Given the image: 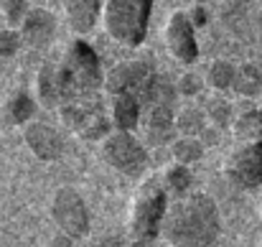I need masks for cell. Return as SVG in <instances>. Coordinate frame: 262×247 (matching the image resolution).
<instances>
[{
    "label": "cell",
    "instance_id": "14",
    "mask_svg": "<svg viewBox=\"0 0 262 247\" xmlns=\"http://www.w3.org/2000/svg\"><path fill=\"white\" fill-rule=\"evenodd\" d=\"M64 18L72 33L87 36L97 23H102V0H64Z\"/></svg>",
    "mask_w": 262,
    "mask_h": 247
},
{
    "label": "cell",
    "instance_id": "1",
    "mask_svg": "<svg viewBox=\"0 0 262 247\" xmlns=\"http://www.w3.org/2000/svg\"><path fill=\"white\" fill-rule=\"evenodd\" d=\"M219 232V209L211 196L199 191L173 199L161 227V237L171 247H211Z\"/></svg>",
    "mask_w": 262,
    "mask_h": 247
},
{
    "label": "cell",
    "instance_id": "10",
    "mask_svg": "<svg viewBox=\"0 0 262 247\" xmlns=\"http://www.w3.org/2000/svg\"><path fill=\"white\" fill-rule=\"evenodd\" d=\"M227 176L242 189L262 186V140L237 146L227 161Z\"/></svg>",
    "mask_w": 262,
    "mask_h": 247
},
{
    "label": "cell",
    "instance_id": "20",
    "mask_svg": "<svg viewBox=\"0 0 262 247\" xmlns=\"http://www.w3.org/2000/svg\"><path fill=\"white\" fill-rule=\"evenodd\" d=\"M206 87L211 92H229L234 87V79H237V67L227 59H214L209 67H206Z\"/></svg>",
    "mask_w": 262,
    "mask_h": 247
},
{
    "label": "cell",
    "instance_id": "9",
    "mask_svg": "<svg viewBox=\"0 0 262 247\" xmlns=\"http://www.w3.org/2000/svg\"><path fill=\"white\" fill-rule=\"evenodd\" d=\"M156 74V67L150 59H127L115 64L104 74V92L112 94H140V89Z\"/></svg>",
    "mask_w": 262,
    "mask_h": 247
},
{
    "label": "cell",
    "instance_id": "18",
    "mask_svg": "<svg viewBox=\"0 0 262 247\" xmlns=\"http://www.w3.org/2000/svg\"><path fill=\"white\" fill-rule=\"evenodd\" d=\"M206 128H209V117L201 110V105H188V107H181L176 112V130H178V135L201 138V133Z\"/></svg>",
    "mask_w": 262,
    "mask_h": 247
},
{
    "label": "cell",
    "instance_id": "12",
    "mask_svg": "<svg viewBox=\"0 0 262 247\" xmlns=\"http://www.w3.org/2000/svg\"><path fill=\"white\" fill-rule=\"evenodd\" d=\"M15 31L20 33V41L28 49H43L56 36V15L43 5H31V10Z\"/></svg>",
    "mask_w": 262,
    "mask_h": 247
},
{
    "label": "cell",
    "instance_id": "19",
    "mask_svg": "<svg viewBox=\"0 0 262 247\" xmlns=\"http://www.w3.org/2000/svg\"><path fill=\"white\" fill-rule=\"evenodd\" d=\"M201 110L206 112L209 125H214V128H219V130H227V128H232V122H234V117H232V105H229V99H224L222 92H211L209 97H204V99H201Z\"/></svg>",
    "mask_w": 262,
    "mask_h": 247
},
{
    "label": "cell",
    "instance_id": "29",
    "mask_svg": "<svg viewBox=\"0 0 262 247\" xmlns=\"http://www.w3.org/2000/svg\"><path fill=\"white\" fill-rule=\"evenodd\" d=\"M188 15H191V20H193V26H196V28H199V26H204V23H206V18H209V15H206V10H204L201 5L188 8Z\"/></svg>",
    "mask_w": 262,
    "mask_h": 247
},
{
    "label": "cell",
    "instance_id": "26",
    "mask_svg": "<svg viewBox=\"0 0 262 247\" xmlns=\"http://www.w3.org/2000/svg\"><path fill=\"white\" fill-rule=\"evenodd\" d=\"M204 87H206V79L204 77H199L196 72H183L181 77H178V82H176V89H178V94H183V97H199L201 92H204Z\"/></svg>",
    "mask_w": 262,
    "mask_h": 247
},
{
    "label": "cell",
    "instance_id": "5",
    "mask_svg": "<svg viewBox=\"0 0 262 247\" xmlns=\"http://www.w3.org/2000/svg\"><path fill=\"white\" fill-rule=\"evenodd\" d=\"M168 191L163 189V183L158 178H148L140 183L135 199H133V209H130V230L133 237L140 242H153L161 235L166 212H168Z\"/></svg>",
    "mask_w": 262,
    "mask_h": 247
},
{
    "label": "cell",
    "instance_id": "8",
    "mask_svg": "<svg viewBox=\"0 0 262 247\" xmlns=\"http://www.w3.org/2000/svg\"><path fill=\"white\" fill-rule=\"evenodd\" d=\"M51 217L56 227L67 237H82L89 230V212L84 207V199L74 189H59L51 201Z\"/></svg>",
    "mask_w": 262,
    "mask_h": 247
},
{
    "label": "cell",
    "instance_id": "7",
    "mask_svg": "<svg viewBox=\"0 0 262 247\" xmlns=\"http://www.w3.org/2000/svg\"><path fill=\"white\" fill-rule=\"evenodd\" d=\"M163 41L176 61L193 64L199 59V41H196V26L188 15V10H173L163 26Z\"/></svg>",
    "mask_w": 262,
    "mask_h": 247
},
{
    "label": "cell",
    "instance_id": "6",
    "mask_svg": "<svg viewBox=\"0 0 262 247\" xmlns=\"http://www.w3.org/2000/svg\"><path fill=\"white\" fill-rule=\"evenodd\" d=\"M102 143V158L120 173L140 178L148 168V146L130 130H112Z\"/></svg>",
    "mask_w": 262,
    "mask_h": 247
},
{
    "label": "cell",
    "instance_id": "27",
    "mask_svg": "<svg viewBox=\"0 0 262 247\" xmlns=\"http://www.w3.org/2000/svg\"><path fill=\"white\" fill-rule=\"evenodd\" d=\"M20 46H23V41L15 28H0V61L10 59Z\"/></svg>",
    "mask_w": 262,
    "mask_h": 247
},
{
    "label": "cell",
    "instance_id": "21",
    "mask_svg": "<svg viewBox=\"0 0 262 247\" xmlns=\"http://www.w3.org/2000/svg\"><path fill=\"white\" fill-rule=\"evenodd\" d=\"M161 183H163V189L178 199V196H186L188 194V186H191V171H188V166L183 163H168L163 168V178H161Z\"/></svg>",
    "mask_w": 262,
    "mask_h": 247
},
{
    "label": "cell",
    "instance_id": "28",
    "mask_svg": "<svg viewBox=\"0 0 262 247\" xmlns=\"http://www.w3.org/2000/svg\"><path fill=\"white\" fill-rule=\"evenodd\" d=\"M89 247H125V242H122L117 235H102V237H97Z\"/></svg>",
    "mask_w": 262,
    "mask_h": 247
},
{
    "label": "cell",
    "instance_id": "2",
    "mask_svg": "<svg viewBox=\"0 0 262 247\" xmlns=\"http://www.w3.org/2000/svg\"><path fill=\"white\" fill-rule=\"evenodd\" d=\"M61 102L89 97L104 89V69L97 51L84 38H72L59 56L51 59Z\"/></svg>",
    "mask_w": 262,
    "mask_h": 247
},
{
    "label": "cell",
    "instance_id": "15",
    "mask_svg": "<svg viewBox=\"0 0 262 247\" xmlns=\"http://www.w3.org/2000/svg\"><path fill=\"white\" fill-rule=\"evenodd\" d=\"M110 107V120L115 130H138L143 120V107L135 94H112L107 99Z\"/></svg>",
    "mask_w": 262,
    "mask_h": 247
},
{
    "label": "cell",
    "instance_id": "30",
    "mask_svg": "<svg viewBox=\"0 0 262 247\" xmlns=\"http://www.w3.org/2000/svg\"><path fill=\"white\" fill-rule=\"evenodd\" d=\"M130 247H156V245H153V242H140V240H135Z\"/></svg>",
    "mask_w": 262,
    "mask_h": 247
},
{
    "label": "cell",
    "instance_id": "4",
    "mask_svg": "<svg viewBox=\"0 0 262 247\" xmlns=\"http://www.w3.org/2000/svg\"><path fill=\"white\" fill-rule=\"evenodd\" d=\"M56 112H59L61 122L74 135H79L84 140H104L115 130L112 120H110V107H107V99L102 97V92L61 102Z\"/></svg>",
    "mask_w": 262,
    "mask_h": 247
},
{
    "label": "cell",
    "instance_id": "16",
    "mask_svg": "<svg viewBox=\"0 0 262 247\" xmlns=\"http://www.w3.org/2000/svg\"><path fill=\"white\" fill-rule=\"evenodd\" d=\"M232 135H234L237 146L262 140V107H250V110L239 112L232 122Z\"/></svg>",
    "mask_w": 262,
    "mask_h": 247
},
{
    "label": "cell",
    "instance_id": "24",
    "mask_svg": "<svg viewBox=\"0 0 262 247\" xmlns=\"http://www.w3.org/2000/svg\"><path fill=\"white\" fill-rule=\"evenodd\" d=\"M5 112H8L10 122H15V125H28V122L33 120L36 102H33V97H31V94H26V92H18V94H13V97L8 99V107H5Z\"/></svg>",
    "mask_w": 262,
    "mask_h": 247
},
{
    "label": "cell",
    "instance_id": "25",
    "mask_svg": "<svg viewBox=\"0 0 262 247\" xmlns=\"http://www.w3.org/2000/svg\"><path fill=\"white\" fill-rule=\"evenodd\" d=\"M0 10H3V18L10 28H18L26 18V13L31 10V3L28 0H0Z\"/></svg>",
    "mask_w": 262,
    "mask_h": 247
},
{
    "label": "cell",
    "instance_id": "3",
    "mask_svg": "<svg viewBox=\"0 0 262 247\" xmlns=\"http://www.w3.org/2000/svg\"><path fill=\"white\" fill-rule=\"evenodd\" d=\"M153 0H102V28L120 46L138 49L145 41Z\"/></svg>",
    "mask_w": 262,
    "mask_h": 247
},
{
    "label": "cell",
    "instance_id": "23",
    "mask_svg": "<svg viewBox=\"0 0 262 247\" xmlns=\"http://www.w3.org/2000/svg\"><path fill=\"white\" fill-rule=\"evenodd\" d=\"M168 151H171V156H173V163L191 166L204 156V143H201V138H186V135H178L173 143H171Z\"/></svg>",
    "mask_w": 262,
    "mask_h": 247
},
{
    "label": "cell",
    "instance_id": "13",
    "mask_svg": "<svg viewBox=\"0 0 262 247\" xmlns=\"http://www.w3.org/2000/svg\"><path fill=\"white\" fill-rule=\"evenodd\" d=\"M23 138H26V146L33 151V156H38L41 161H56L64 153V138L59 135L56 128L46 122L31 120L23 130Z\"/></svg>",
    "mask_w": 262,
    "mask_h": 247
},
{
    "label": "cell",
    "instance_id": "11",
    "mask_svg": "<svg viewBox=\"0 0 262 247\" xmlns=\"http://www.w3.org/2000/svg\"><path fill=\"white\" fill-rule=\"evenodd\" d=\"M143 133V143L148 148H171L176 138H178V130H176V112L173 107H150V110H143V120H140V128Z\"/></svg>",
    "mask_w": 262,
    "mask_h": 247
},
{
    "label": "cell",
    "instance_id": "17",
    "mask_svg": "<svg viewBox=\"0 0 262 247\" xmlns=\"http://www.w3.org/2000/svg\"><path fill=\"white\" fill-rule=\"evenodd\" d=\"M36 99H38V105L54 107V110H59V105H61V94H59V84H56L51 59L43 61L38 74H36Z\"/></svg>",
    "mask_w": 262,
    "mask_h": 247
},
{
    "label": "cell",
    "instance_id": "22",
    "mask_svg": "<svg viewBox=\"0 0 262 247\" xmlns=\"http://www.w3.org/2000/svg\"><path fill=\"white\" fill-rule=\"evenodd\" d=\"M239 97H257L262 89V69L257 64H242L237 67V79L232 87Z\"/></svg>",
    "mask_w": 262,
    "mask_h": 247
}]
</instances>
